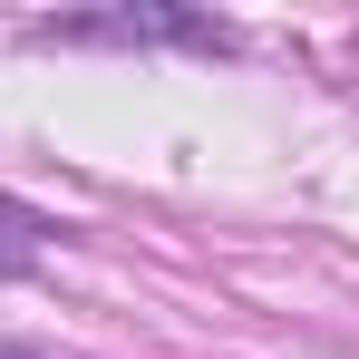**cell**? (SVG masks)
I'll list each match as a JSON object with an SVG mask.
<instances>
[{"label": "cell", "mask_w": 359, "mask_h": 359, "mask_svg": "<svg viewBox=\"0 0 359 359\" xmlns=\"http://www.w3.org/2000/svg\"><path fill=\"white\" fill-rule=\"evenodd\" d=\"M0 359H20V350H0Z\"/></svg>", "instance_id": "2"}, {"label": "cell", "mask_w": 359, "mask_h": 359, "mask_svg": "<svg viewBox=\"0 0 359 359\" xmlns=\"http://www.w3.org/2000/svg\"><path fill=\"white\" fill-rule=\"evenodd\" d=\"M29 39H59V49H233V20H214V10H88V20H39Z\"/></svg>", "instance_id": "1"}]
</instances>
